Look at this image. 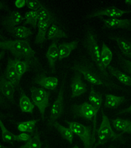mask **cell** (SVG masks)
Here are the masks:
<instances>
[{
	"label": "cell",
	"mask_w": 131,
	"mask_h": 148,
	"mask_svg": "<svg viewBox=\"0 0 131 148\" xmlns=\"http://www.w3.org/2000/svg\"><path fill=\"white\" fill-rule=\"evenodd\" d=\"M115 53L117 54V63H119L120 67H121L123 71H125L126 73H127L131 75V61H129L128 60H126L123 57V56L121 53L115 51Z\"/></svg>",
	"instance_id": "obj_34"
},
{
	"label": "cell",
	"mask_w": 131,
	"mask_h": 148,
	"mask_svg": "<svg viewBox=\"0 0 131 148\" xmlns=\"http://www.w3.org/2000/svg\"><path fill=\"white\" fill-rule=\"evenodd\" d=\"M129 128L131 129V124H130V127H129Z\"/></svg>",
	"instance_id": "obj_50"
},
{
	"label": "cell",
	"mask_w": 131,
	"mask_h": 148,
	"mask_svg": "<svg viewBox=\"0 0 131 148\" xmlns=\"http://www.w3.org/2000/svg\"><path fill=\"white\" fill-rule=\"evenodd\" d=\"M32 99L40 112L42 120H45V114L47 108L50 106L49 97L50 92L49 91L45 90V89L32 86L30 88Z\"/></svg>",
	"instance_id": "obj_5"
},
{
	"label": "cell",
	"mask_w": 131,
	"mask_h": 148,
	"mask_svg": "<svg viewBox=\"0 0 131 148\" xmlns=\"http://www.w3.org/2000/svg\"><path fill=\"white\" fill-rule=\"evenodd\" d=\"M25 3L28 8L34 11H38L40 7H43L42 4L38 0H25Z\"/></svg>",
	"instance_id": "obj_36"
},
{
	"label": "cell",
	"mask_w": 131,
	"mask_h": 148,
	"mask_svg": "<svg viewBox=\"0 0 131 148\" xmlns=\"http://www.w3.org/2000/svg\"><path fill=\"white\" fill-rule=\"evenodd\" d=\"M38 33L35 40V44L42 45L46 39V34H47L48 28L50 24L47 22H38Z\"/></svg>",
	"instance_id": "obj_26"
},
{
	"label": "cell",
	"mask_w": 131,
	"mask_h": 148,
	"mask_svg": "<svg viewBox=\"0 0 131 148\" xmlns=\"http://www.w3.org/2000/svg\"><path fill=\"white\" fill-rule=\"evenodd\" d=\"M89 101L90 104L93 107L95 110V116L93 117V131H92V142L93 144H95V133H96V126H97V114L101 108L102 102V95L101 93L95 90L93 86L91 87V91L89 96Z\"/></svg>",
	"instance_id": "obj_8"
},
{
	"label": "cell",
	"mask_w": 131,
	"mask_h": 148,
	"mask_svg": "<svg viewBox=\"0 0 131 148\" xmlns=\"http://www.w3.org/2000/svg\"><path fill=\"white\" fill-rule=\"evenodd\" d=\"M32 63V62H29V61H21L15 59V69L20 79L24 75V73L29 71L30 64Z\"/></svg>",
	"instance_id": "obj_30"
},
{
	"label": "cell",
	"mask_w": 131,
	"mask_h": 148,
	"mask_svg": "<svg viewBox=\"0 0 131 148\" xmlns=\"http://www.w3.org/2000/svg\"><path fill=\"white\" fill-rule=\"evenodd\" d=\"M37 18L38 22H47L48 24H53V23H57L56 18L45 7H42L37 11Z\"/></svg>",
	"instance_id": "obj_25"
},
{
	"label": "cell",
	"mask_w": 131,
	"mask_h": 148,
	"mask_svg": "<svg viewBox=\"0 0 131 148\" xmlns=\"http://www.w3.org/2000/svg\"><path fill=\"white\" fill-rule=\"evenodd\" d=\"M104 23L103 29H122L131 32V19H118V18H104L99 17Z\"/></svg>",
	"instance_id": "obj_11"
},
{
	"label": "cell",
	"mask_w": 131,
	"mask_h": 148,
	"mask_svg": "<svg viewBox=\"0 0 131 148\" xmlns=\"http://www.w3.org/2000/svg\"><path fill=\"white\" fill-rule=\"evenodd\" d=\"M25 20L24 17L19 11H9L6 16L1 18V24L5 28L13 27L22 24L23 20Z\"/></svg>",
	"instance_id": "obj_16"
},
{
	"label": "cell",
	"mask_w": 131,
	"mask_h": 148,
	"mask_svg": "<svg viewBox=\"0 0 131 148\" xmlns=\"http://www.w3.org/2000/svg\"><path fill=\"white\" fill-rule=\"evenodd\" d=\"M123 114H131V104L129 107H128V108H125L122 110L118 112L117 113H116V115H120Z\"/></svg>",
	"instance_id": "obj_41"
},
{
	"label": "cell",
	"mask_w": 131,
	"mask_h": 148,
	"mask_svg": "<svg viewBox=\"0 0 131 148\" xmlns=\"http://www.w3.org/2000/svg\"><path fill=\"white\" fill-rule=\"evenodd\" d=\"M29 145L32 148H41L42 147V142L40 141V136L38 134V130L36 129L35 132L33 135V138H32L29 141H28Z\"/></svg>",
	"instance_id": "obj_35"
},
{
	"label": "cell",
	"mask_w": 131,
	"mask_h": 148,
	"mask_svg": "<svg viewBox=\"0 0 131 148\" xmlns=\"http://www.w3.org/2000/svg\"><path fill=\"white\" fill-rule=\"evenodd\" d=\"M44 148H50V147H49V145H48V144H46V145L45 146V147Z\"/></svg>",
	"instance_id": "obj_47"
},
{
	"label": "cell",
	"mask_w": 131,
	"mask_h": 148,
	"mask_svg": "<svg viewBox=\"0 0 131 148\" xmlns=\"http://www.w3.org/2000/svg\"><path fill=\"white\" fill-rule=\"evenodd\" d=\"M33 83L38 84L47 90L54 91L58 85V79L54 76H47L43 74H38L33 78Z\"/></svg>",
	"instance_id": "obj_13"
},
{
	"label": "cell",
	"mask_w": 131,
	"mask_h": 148,
	"mask_svg": "<svg viewBox=\"0 0 131 148\" xmlns=\"http://www.w3.org/2000/svg\"><path fill=\"white\" fill-rule=\"evenodd\" d=\"M79 40H76L71 42H62L58 46L59 58L58 60L61 61L63 59L67 58L73 51L78 47Z\"/></svg>",
	"instance_id": "obj_18"
},
{
	"label": "cell",
	"mask_w": 131,
	"mask_h": 148,
	"mask_svg": "<svg viewBox=\"0 0 131 148\" xmlns=\"http://www.w3.org/2000/svg\"><path fill=\"white\" fill-rule=\"evenodd\" d=\"M125 101L126 98L124 96H115L111 94H106L104 106L108 108L115 109Z\"/></svg>",
	"instance_id": "obj_24"
},
{
	"label": "cell",
	"mask_w": 131,
	"mask_h": 148,
	"mask_svg": "<svg viewBox=\"0 0 131 148\" xmlns=\"http://www.w3.org/2000/svg\"><path fill=\"white\" fill-rule=\"evenodd\" d=\"M38 121H40V119L21 122V123L18 124V130L20 132H27L33 133V132L35 130L36 124Z\"/></svg>",
	"instance_id": "obj_31"
},
{
	"label": "cell",
	"mask_w": 131,
	"mask_h": 148,
	"mask_svg": "<svg viewBox=\"0 0 131 148\" xmlns=\"http://www.w3.org/2000/svg\"><path fill=\"white\" fill-rule=\"evenodd\" d=\"M19 148H32V147H31V145H29V143H28V142H27L24 145L20 146Z\"/></svg>",
	"instance_id": "obj_42"
},
{
	"label": "cell",
	"mask_w": 131,
	"mask_h": 148,
	"mask_svg": "<svg viewBox=\"0 0 131 148\" xmlns=\"http://www.w3.org/2000/svg\"><path fill=\"white\" fill-rule=\"evenodd\" d=\"M66 77L67 75H65L61 84L58 97L54 101V103H53L50 110L49 120L48 122V126L50 128L53 126V124L63 114L64 110V91H65Z\"/></svg>",
	"instance_id": "obj_6"
},
{
	"label": "cell",
	"mask_w": 131,
	"mask_h": 148,
	"mask_svg": "<svg viewBox=\"0 0 131 148\" xmlns=\"http://www.w3.org/2000/svg\"><path fill=\"white\" fill-rule=\"evenodd\" d=\"M102 114V122L99 129L97 131V142L95 144L93 148H97V146L104 145L110 140H115L119 137L117 134L114 132L110 125V122L108 117L104 114L103 109L101 110Z\"/></svg>",
	"instance_id": "obj_4"
},
{
	"label": "cell",
	"mask_w": 131,
	"mask_h": 148,
	"mask_svg": "<svg viewBox=\"0 0 131 148\" xmlns=\"http://www.w3.org/2000/svg\"><path fill=\"white\" fill-rule=\"evenodd\" d=\"M125 3L128 5H131V0H125Z\"/></svg>",
	"instance_id": "obj_45"
},
{
	"label": "cell",
	"mask_w": 131,
	"mask_h": 148,
	"mask_svg": "<svg viewBox=\"0 0 131 148\" xmlns=\"http://www.w3.org/2000/svg\"><path fill=\"white\" fill-rule=\"evenodd\" d=\"M71 88L72 91L71 98H74L83 95L87 91V85L82 78V74L75 71L72 78Z\"/></svg>",
	"instance_id": "obj_12"
},
{
	"label": "cell",
	"mask_w": 131,
	"mask_h": 148,
	"mask_svg": "<svg viewBox=\"0 0 131 148\" xmlns=\"http://www.w3.org/2000/svg\"><path fill=\"white\" fill-rule=\"evenodd\" d=\"M0 93L11 103L15 104V87L11 82L7 80L4 75L0 76Z\"/></svg>",
	"instance_id": "obj_15"
},
{
	"label": "cell",
	"mask_w": 131,
	"mask_h": 148,
	"mask_svg": "<svg viewBox=\"0 0 131 148\" xmlns=\"http://www.w3.org/2000/svg\"><path fill=\"white\" fill-rule=\"evenodd\" d=\"M48 40H58L61 38H68V35L56 24H52L47 33Z\"/></svg>",
	"instance_id": "obj_27"
},
{
	"label": "cell",
	"mask_w": 131,
	"mask_h": 148,
	"mask_svg": "<svg viewBox=\"0 0 131 148\" xmlns=\"http://www.w3.org/2000/svg\"><path fill=\"white\" fill-rule=\"evenodd\" d=\"M24 18L25 20L24 23H23V24H24V25L29 24L32 25L33 28L35 29L38 24L37 22L38 18H37V11H32L27 12L25 14Z\"/></svg>",
	"instance_id": "obj_33"
},
{
	"label": "cell",
	"mask_w": 131,
	"mask_h": 148,
	"mask_svg": "<svg viewBox=\"0 0 131 148\" xmlns=\"http://www.w3.org/2000/svg\"><path fill=\"white\" fill-rule=\"evenodd\" d=\"M0 108L7 109L10 108L9 104L7 103V101L5 100L3 96L0 95Z\"/></svg>",
	"instance_id": "obj_38"
},
{
	"label": "cell",
	"mask_w": 131,
	"mask_h": 148,
	"mask_svg": "<svg viewBox=\"0 0 131 148\" xmlns=\"http://www.w3.org/2000/svg\"><path fill=\"white\" fill-rule=\"evenodd\" d=\"M6 40H7V38L3 37V35L0 34V41H6Z\"/></svg>",
	"instance_id": "obj_43"
},
{
	"label": "cell",
	"mask_w": 131,
	"mask_h": 148,
	"mask_svg": "<svg viewBox=\"0 0 131 148\" xmlns=\"http://www.w3.org/2000/svg\"><path fill=\"white\" fill-rule=\"evenodd\" d=\"M71 69L74 71H78L82 75H83L84 79L92 85L104 86L107 88L117 90H125L121 88L116 84L112 82L110 80L105 78L101 74H99L98 71L89 62L82 60L80 62H75L73 66L71 67Z\"/></svg>",
	"instance_id": "obj_1"
},
{
	"label": "cell",
	"mask_w": 131,
	"mask_h": 148,
	"mask_svg": "<svg viewBox=\"0 0 131 148\" xmlns=\"http://www.w3.org/2000/svg\"><path fill=\"white\" fill-rule=\"evenodd\" d=\"M5 53V52L4 50L1 51V52H0V60H1V59L4 57Z\"/></svg>",
	"instance_id": "obj_44"
},
{
	"label": "cell",
	"mask_w": 131,
	"mask_h": 148,
	"mask_svg": "<svg viewBox=\"0 0 131 148\" xmlns=\"http://www.w3.org/2000/svg\"><path fill=\"white\" fill-rule=\"evenodd\" d=\"M65 123L69 125V128L78 136L83 142L84 148H93L94 144L92 142V127L85 126L78 122H71L65 120Z\"/></svg>",
	"instance_id": "obj_7"
},
{
	"label": "cell",
	"mask_w": 131,
	"mask_h": 148,
	"mask_svg": "<svg viewBox=\"0 0 131 148\" xmlns=\"http://www.w3.org/2000/svg\"><path fill=\"white\" fill-rule=\"evenodd\" d=\"M73 148H79V147L78 146V145H74Z\"/></svg>",
	"instance_id": "obj_49"
},
{
	"label": "cell",
	"mask_w": 131,
	"mask_h": 148,
	"mask_svg": "<svg viewBox=\"0 0 131 148\" xmlns=\"http://www.w3.org/2000/svg\"><path fill=\"white\" fill-rule=\"evenodd\" d=\"M108 148H116V147H115V146H114V145H110V146Z\"/></svg>",
	"instance_id": "obj_48"
},
{
	"label": "cell",
	"mask_w": 131,
	"mask_h": 148,
	"mask_svg": "<svg viewBox=\"0 0 131 148\" xmlns=\"http://www.w3.org/2000/svg\"><path fill=\"white\" fill-rule=\"evenodd\" d=\"M20 99H19V104L20 108L21 109L22 112L25 113L33 114V111L35 108V105L33 104L32 101H30L29 98L26 95L24 91L22 88H20Z\"/></svg>",
	"instance_id": "obj_21"
},
{
	"label": "cell",
	"mask_w": 131,
	"mask_h": 148,
	"mask_svg": "<svg viewBox=\"0 0 131 148\" xmlns=\"http://www.w3.org/2000/svg\"><path fill=\"white\" fill-rule=\"evenodd\" d=\"M131 13V10H121L115 7H109L105 9L91 12L86 16V18H92L95 17H102V16H106L110 17V18H117L121 17L125 14Z\"/></svg>",
	"instance_id": "obj_10"
},
{
	"label": "cell",
	"mask_w": 131,
	"mask_h": 148,
	"mask_svg": "<svg viewBox=\"0 0 131 148\" xmlns=\"http://www.w3.org/2000/svg\"><path fill=\"white\" fill-rule=\"evenodd\" d=\"M110 39L116 41L122 54L125 57L131 59V41L121 37H110Z\"/></svg>",
	"instance_id": "obj_19"
},
{
	"label": "cell",
	"mask_w": 131,
	"mask_h": 148,
	"mask_svg": "<svg viewBox=\"0 0 131 148\" xmlns=\"http://www.w3.org/2000/svg\"><path fill=\"white\" fill-rule=\"evenodd\" d=\"M0 10H4V11H10V8L8 5L5 1H0Z\"/></svg>",
	"instance_id": "obj_40"
},
{
	"label": "cell",
	"mask_w": 131,
	"mask_h": 148,
	"mask_svg": "<svg viewBox=\"0 0 131 148\" xmlns=\"http://www.w3.org/2000/svg\"><path fill=\"white\" fill-rule=\"evenodd\" d=\"M0 48L10 51L17 60L24 59L25 61L32 62V60L35 56V52L31 47L27 39L0 41Z\"/></svg>",
	"instance_id": "obj_2"
},
{
	"label": "cell",
	"mask_w": 131,
	"mask_h": 148,
	"mask_svg": "<svg viewBox=\"0 0 131 148\" xmlns=\"http://www.w3.org/2000/svg\"><path fill=\"white\" fill-rule=\"evenodd\" d=\"M113 127L117 131L122 132L119 134V136H121L124 133H128L131 134V129L129 127L131 124V121L128 119H123L121 118H116L111 120Z\"/></svg>",
	"instance_id": "obj_22"
},
{
	"label": "cell",
	"mask_w": 131,
	"mask_h": 148,
	"mask_svg": "<svg viewBox=\"0 0 131 148\" xmlns=\"http://www.w3.org/2000/svg\"><path fill=\"white\" fill-rule=\"evenodd\" d=\"M4 76L7 80L10 81L13 84L15 88L20 90V78L15 69V60H12L11 58L8 57V62H7V68Z\"/></svg>",
	"instance_id": "obj_14"
},
{
	"label": "cell",
	"mask_w": 131,
	"mask_h": 148,
	"mask_svg": "<svg viewBox=\"0 0 131 148\" xmlns=\"http://www.w3.org/2000/svg\"><path fill=\"white\" fill-rule=\"evenodd\" d=\"M31 138L32 136L25 132H22L19 135H16V142H28Z\"/></svg>",
	"instance_id": "obj_37"
},
{
	"label": "cell",
	"mask_w": 131,
	"mask_h": 148,
	"mask_svg": "<svg viewBox=\"0 0 131 148\" xmlns=\"http://www.w3.org/2000/svg\"><path fill=\"white\" fill-rule=\"evenodd\" d=\"M53 127H55V129L59 132V133L60 134L61 137H62L63 139L66 140L69 144H73L74 133L73 132L71 131V129L70 128H66V127L64 126L61 125L60 123H58V121H56L55 123L53 124Z\"/></svg>",
	"instance_id": "obj_28"
},
{
	"label": "cell",
	"mask_w": 131,
	"mask_h": 148,
	"mask_svg": "<svg viewBox=\"0 0 131 148\" xmlns=\"http://www.w3.org/2000/svg\"><path fill=\"white\" fill-rule=\"evenodd\" d=\"M0 148H9V147L5 146V145H3L2 144H0Z\"/></svg>",
	"instance_id": "obj_46"
},
{
	"label": "cell",
	"mask_w": 131,
	"mask_h": 148,
	"mask_svg": "<svg viewBox=\"0 0 131 148\" xmlns=\"http://www.w3.org/2000/svg\"><path fill=\"white\" fill-rule=\"evenodd\" d=\"M83 43L84 47L86 48L87 51V53H89L92 61L99 69L100 73L105 78L109 80L108 73L102 63L101 51H100L98 42H97L96 35L95 34L93 29H91V27L87 28L86 29Z\"/></svg>",
	"instance_id": "obj_3"
},
{
	"label": "cell",
	"mask_w": 131,
	"mask_h": 148,
	"mask_svg": "<svg viewBox=\"0 0 131 148\" xmlns=\"http://www.w3.org/2000/svg\"><path fill=\"white\" fill-rule=\"evenodd\" d=\"M112 57L113 54L112 51L107 47L106 45L104 42H103L102 43V50L101 52V58L102 65H103L104 67L106 69L109 66L110 62H112Z\"/></svg>",
	"instance_id": "obj_29"
},
{
	"label": "cell",
	"mask_w": 131,
	"mask_h": 148,
	"mask_svg": "<svg viewBox=\"0 0 131 148\" xmlns=\"http://www.w3.org/2000/svg\"><path fill=\"white\" fill-rule=\"evenodd\" d=\"M58 41V40H53L52 44L48 47L47 54H46L48 64H49V67L52 73L56 72V63L59 58V50L57 45Z\"/></svg>",
	"instance_id": "obj_17"
},
{
	"label": "cell",
	"mask_w": 131,
	"mask_h": 148,
	"mask_svg": "<svg viewBox=\"0 0 131 148\" xmlns=\"http://www.w3.org/2000/svg\"><path fill=\"white\" fill-rule=\"evenodd\" d=\"M108 70L110 75L116 78L121 83L125 86L131 87V77L130 76L123 73L118 69L113 67V66L109 65L108 67Z\"/></svg>",
	"instance_id": "obj_23"
},
{
	"label": "cell",
	"mask_w": 131,
	"mask_h": 148,
	"mask_svg": "<svg viewBox=\"0 0 131 148\" xmlns=\"http://www.w3.org/2000/svg\"><path fill=\"white\" fill-rule=\"evenodd\" d=\"M5 29L12 36L19 39H27L28 37L33 35V32L31 29L25 26L6 27Z\"/></svg>",
	"instance_id": "obj_20"
},
{
	"label": "cell",
	"mask_w": 131,
	"mask_h": 148,
	"mask_svg": "<svg viewBox=\"0 0 131 148\" xmlns=\"http://www.w3.org/2000/svg\"><path fill=\"white\" fill-rule=\"evenodd\" d=\"M15 6L17 8L21 9L23 8L25 5H26V3H25V0H16L14 2Z\"/></svg>",
	"instance_id": "obj_39"
},
{
	"label": "cell",
	"mask_w": 131,
	"mask_h": 148,
	"mask_svg": "<svg viewBox=\"0 0 131 148\" xmlns=\"http://www.w3.org/2000/svg\"><path fill=\"white\" fill-rule=\"evenodd\" d=\"M0 129L1 131V136L3 141L7 143H10L12 144L14 142H16V135L12 134V132H10L9 130H7L5 126L2 121L0 119Z\"/></svg>",
	"instance_id": "obj_32"
},
{
	"label": "cell",
	"mask_w": 131,
	"mask_h": 148,
	"mask_svg": "<svg viewBox=\"0 0 131 148\" xmlns=\"http://www.w3.org/2000/svg\"><path fill=\"white\" fill-rule=\"evenodd\" d=\"M71 111L74 118H84L91 121L95 116V110L91 104L87 102L80 104H73Z\"/></svg>",
	"instance_id": "obj_9"
}]
</instances>
